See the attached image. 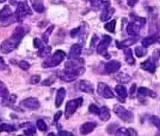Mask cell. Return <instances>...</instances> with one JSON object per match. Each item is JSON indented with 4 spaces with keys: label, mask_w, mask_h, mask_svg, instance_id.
I'll use <instances>...</instances> for the list:
<instances>
[{
    "label": "cell",
    "mask_w": 160,
    "mask_h": 136,
    "mask_svg": "<svg viewBox=\"0 0 160 136\" xmlns=\"http://www.w3.org/2000/svg\"><path fill=\"white\" fill-rule=\"evenodd\" d=\"M151 121L152 123L158 128L159 129H160V118H158L156 115H153L151 118Z\"/></svg>",
    "instance_id": "cell-37"
},
{
    "label": "cell",
    "mask_w": 160,
    "mask_h": 136,
    "mask_svg": "<svg viewBox=\"0 0 160 136\" xmlns=\"http://www.w3.org/2000/svg\"><path fill=\"white\" fill-rule=\"evenodd\" d=\"M82 103V98L74 99L68 102L66 106V110H65V117H66V118L69 119V118H71L74 113L76 112L77 109L79 106H81Z\"/></svg>",
    "instance_id": "cell-6"
},
{
    "label": "cell",
    "mask_w": 160,
    "mask_h": 136,
    "mask_svg": "<svg viewBox=\"0 0 160 136\" xmlns=\"http://www.w3.org/2000/svg\"><path fill=\"white\" fill-rule=\"evenodd\" d=\"M58 136H73V135L67 131H59L58 132Z\"/></svg>",
    "instance_id": "cell-44"
},
{
    "label": "cell",
    "mask_w": 160,
    "mask_h": 136,
    "mask_svg": "<svg viewBox=\"0 0 160 136\" xmlns=\"http://www.w3.org/2000/svg\"><path fill=\"white\" fill-rule=\"evenodd\" d=\"M138 95L143 97L149 96L152 98H155L156 96V93L153 92L152 90L143 87H141L138 89Z\"/></svg>",
    "instance_id": "cell-22"
},
{
    "label": "cell",
    "mask_w": 160,
    "mask_h": 136,
    "mask_svg": "<svg viewBox=\"0 0 160 136\" xmlns=\"http://www.w3.org/2000/svg\"><path fill=\"white\" fill-rule=\"evenodd\" d=\"M142 69L146 71L149 72L151 73H153L156 71V64H155V62L152 59V58H148L146 61L143 62V63L140 65Z\"/></svg>",
    "instance_id": "cell-13"
},
{
    "label": "cell",
    "mask_w": 160,
    "mask_h": 136,
    "mask_svg": "<svg viewBox=\"0 0 160 136\" xmlns=\"http://www.w3.org/2000/svg\"><path fill=\"white\" fill-rule=\"evenodd\" d=\"M137 42V39L135 38H132V39H125L122 42H116L117 48L121 49V48H128L131 46V45L135 44Z\"/></svg>",
    "instance_id": "cell-20"
},
{
    "label": "cell",
    "mask_w": 160,
    "mask_h": 136,
    "mask_svg": "<svg viewBox=\"0 0 160 136\" xmlns=\"http://www.w3.org/2000/svg\"><path fill=\"white\" fill-rule=\"evenodd\" d=\"M89 112L93 114L99 115L100 112V109L95 104H91L89 106Z\"/></svg>",
    "instance_id": "cell-35"
},
{
    "label": "cell",
    "mask_w": 160,
    "mask_h": 136,
    "mask_svg": "<svg viewBox=\"0 0 160 136\" xmlns=\"http://www.w3.org/2000/svg\"><path fill=\"white\" fill-rule=\"evenodd\" d=\"M47 136H56V135H55L53 133H49Z\"/></svg>",
    "instance_id": "cell-49"
},
{
    "label": "cell",
    "mask_w": 160,
    "mask_h": 136,
    "mask_svg": "<svg viewBox=\"0 0 160 136\" xmlns=\"http://www.w3.org/2000/svg\"><path fill=\"white\" fill-rule=\"evenodd\" d=\"M18 136H23V135H18Z\"/></svg>",
    "instance_id": "cell-50"
},
{
    "label": "cell",
    "mask_w": 160,
    "mask_h": 136,
    "mask_svg": "<svg viewBox=\"0 0 160 136\" xmlns=\"http://www.w3.org/2000/svg\"><path fill=\"white\" fill-rule=\"evenodd\" d=\"M25 36V30L23 28L18 26L15 29L11 37L3 41L1 45L0 49L3 53H9L16 49L20 42H22L23 36Z\"/></svg>",
    "instance_id": "cell-1"
},
{
    "label": "cell",
    "mask_w": 160,
    "mask_h": 136,
    "mask_svg": "<svg viewBox=\"0 0 160 136\" xmlns=\"http://www.w3.org/2000/svg\"><path fill=\"white\" fill-rule=\"evenodd\" d=\"M12 11L9 6H4L3 8L0 11V21L6 22V20H9L12 16Z\"/></svg>",
    "instance_id": "cell-17"
},
{
    "label": "cell",
    "mask_w": 160,
    "mask_h": 136,
    "mask_svg": "<svg viewBox=\"0 0 160 136\" xmlns=\"http://www.w3.org/2000/svg\"><path fill=\"white\" fill-rule=\"evenodd\" d=\"M80 31H81V27H78L77 28H75V29H72V32H71V36H72V38H75V37H76L78 35L79 33V32H80Z\"/></svg>",
    "instance_id": "cell-41"
},
{
    "label": "cell",
    "mask_w": 160,
    "mask_h": 136,
    "mask_svg": "<svg viewBox=\"0 0 160 136\" xmlns=\"http://www.w3.org/2000/svg\"><path fill=\"white\" fill-rule=\"evenodd\" d=\"M40 79H41V77L39 75H34L30 79V82L32 84H36L40 82Z\"/></svg>",
    "instance_id": "cell-39"
},
{
    "label": "cell",
    "mask_w": 160,
    "mask_h": 136,
    "mask_svg": "<svg viewBox=\"0 0 160 136\" xmlns=\"http://www.w3.org/2000/svg\"><path fill=\"white\" fill-rule=\"evenodd\" d=\"M98 93L101 96L107 98H113L114 94L108 85L104 83H99L98 86Z\"/></svg>",
    "instance_id": "cell-9"
},
{
    "label": "cell",
    "mask_w": 160,
    "mask_h": 136,
    "mask_svg": "<svg viewBox=\"0 0 160 136\" xmlns=\"http://www.w3.org/2000/svg\"><path fill=\"white\" fill-rule=\"evenodd\" d=\"M116 26V21L115 19L112 20L110 22L106 23L104 26V28L110 33H113Z\"/></svg>",
    "instance_id": "cell-30"
},
{
    "label": "cell",
    "mask_w": 160,
    "mask_h": 136,
    "mask_svg": "<svg viewBox=\"0 0 160 136\" xmlns=\"http://www.w3.org/2000/svg\"><path fill=\"white\" fill-rule=\"evenodd\" d=\"M19 66L20 68L24 70V71H26V70L29 69V68H30V64L28 62L21 61L19 63Z\"/></svg>",
    "instance_id": "cell-38"
},
{
    "label": "cell",
    "mask_w": 160,
    "mask_h": 136,
    "mask_svg": "<svg viewBox=\"0 0 160 136\" xmlns=\"http://www.w3.org/2000/svg\"><path fill=\"white\" fill-rule=\"evenodd\" d=\"M115 9L113 8L110 7L109 2H106L104 4V7L103 8L101 16H100V20L102 22H106L111 18L113 13H115Z\"/></svg>",
    "instance_id": "cell-10"
},
{
    "label": "cell",
    "mask_w": 160,
    "mask_h": 136,
    "mask_svg": "<svg viewBox=\"0 0 160 136\" xmlns=\"http://www.w3.org/2000/svg\"><path fill=\"white\" fill-rule=\"evenodd\" d=\"M82 53V47L80 46L79 44H73L71 49H70V52L69 53L68 59H76L79 55Z\"/></svg>",
    "instance_id": "cell-18"
},
{
    "label": "cell",
    "mask_w": 160,
    "mask_h": 136,
    "mask_svg": "<svg viewBox=\"0 0 160 136\" xmlns=\"http://www.w3.org/2000/svg\"><path fill=\"white\" fill-rule=\"evenodd\" d=\"M121 68V63L116 60H112L105 64L104 69L108 73L117 72Z\"/></svg>",
    "instance_id": "cell-11"
},
{
    "label": "cell",
    "mask_w": 160,
    "mask_h": 136,
    "mask_svg": "<svg viewBox=\"0 0 160 136\" xmlns=\"http://www.w3.org/2000/svg\"><path fill=\"white\" fill-rule=\"evenodd\" d=\"M123 53L125 55V60L128 64L133 65L135 63V59L133 58V53L131 49H125Z\"/></svg>",
    "instance_id": "cell-24"
},
{
    "label": "cell",
    "mask_w": 160,
    "mask_h": 136,
    "mask_svg": "<svg viewBox=\"0 0 160 136\" xmlns=\"http://www.w3.org/2000/svg\"><path fill=\"white\" fill-rule=\"evenodd\" d=\"M15 130H16V128H15V126L13 125L6 124V123L0 125V132H12Z\"/></svg>",
    "instance_id": "cell-28"
},
{
    "label": "cell",
    "mask_w": 160,
    "mask_h": 136,
    "mask_svg": "<svg viewBox=\"0 0 160 136\" xmlns=\"http://www.w3.org/2000/svg\"><path fill=\"white\" fill-rule=\"evenodd\" d=\"M98 115L99 119L103 122H107L111 118L109 109L106 106H103L100 109V112Z\"/></svg>",
    "instance_id": "cell-21"
},
{
    "label": "cell",
    "mask_w": 160,
    "mask_h": 136,
    "mask_svg": "<svg viewBox=\"0 0 160 136\" xmlns=\"http://www.w3.org/2000/svg\"><path fill=\"white\" fill-rule=\"evenodd\" d=\"M7 65L5 63L2 57H0V69L4 70L7 68Z\"/></svg>",
    "instance_id": "cell-45"
},
{
    "label": "cell",
    "mask_w": 160,
    "mask_h": 136,
    "mask_svg": "<svg viewBox=\"0 0 160 136\" xmlns=\"http://www.w3.org/2000/svg\"><path fill=\"white\" fill-rule=\"evenodd\" d=\"M115 89H116V92L118 93V96L122 99L123 102H124V100L128 97V92L126 88L123 87V85H118L115 88Z\"/></svg>",
    "instance_id": "cell-23"
},
{
    "label": "cell",
    "mask_w": 160,
    "mask_h": 136,
    "mask_svg": "<svg viewBox=\"0 0 160 136\" xmlns=\"http://www.w3.org/2000/svg\"><path fill=\"white\" fill-rule=\"evenodd\" d=\"M160 56V51L159 49H156L154 50V52L153 53V56H152V59L154 62L157 61V60L159 59Z\"/></svg>",
    "instance_id": "cell-42"
},
{
    "label": "cell",
    "mask_w": 160,
    "mask_h": 136,
    "mask_svg": "<svg viewBox=\"0 0 160 136\" xmlns=\"http://www.w3.org/2000/svg\"><path fill=\"white\" fill-rule=\"evenodd\" d=\"M146 19L143 18H135L133 21L129 22L126 28L127 33L130 36H136L139 33L140 29L146 24Z\"/></svg>",
    "instance_id": "cell-4"
},
{
    "label": "cell",
    "mask_w": 160,
    "mask_h": 136,
    "mask_svg": "<svg viewBox=\"0 0 160 136\" xmlns=\"http://www.w3.org/2000/svg\"><path fill=\"white\" fill-rule=\"evenodd\" d=\"M98 39H99V38H98L97 35H94V36L92 37V40H91V43H90V46L95 47V45H96V43H97Z\"/></svg>",
    "instance_id": "cell-43"
},
{
    "label": "cell",
    "mask_w": 160,
    "mask_h": 136,
    "mask_svg": "<svg viewBox=\"0 0 160 136\" xmlns=\"http://www.w3.org/2000/svg\"><path fill=\"white\" fill-rule=\"evenodd\" d=\"M62 115V112H61V111H59V112H57L56 114H55V115H54V121H55V122H58V120L60 118H61Z\"/></svg>",
    "instance_id": "cell-46"
},
{
    "label": "cell",
    "mask_w": 160,
    "mask_h": 136,
    "mask_svg": "<svg viewBox=\"0 0 160 136\" xmlns=\"http://www.w3.org/2000/svg\"><path fill=\"white\" fill-rule=\"evenodd\" d=\"M37 127L40 131H42V132H45L48 129L47 125L45 123L43 119H39L37 122Z\"/></svg>",
    "instance_id": "cell-34"
},
{
    "label": "cell",
    "mask_w": 160,
    "mask_h": 136,
    "mask_svg": "<svg viewBox=\"0 0 160 136\" xmlns=\"http://www.w3.org/2000/svg\"><path fill=\"white\" fill-rule=\"evenodd\" d=\"M51 51H52L51 47H49V46L43 47L42 49H39V52H38V54L39 57L44 58V57H46V56L49 55L50 53H51Z\"/></svg>",
    "instance_id": "cell-27"
},
{
    "label": "cell",
    "mask_w": 160,
    "mask_h": 136,
    "mask_svg": "<svg viewBox=\"0 0 160 136\" xmlns=\"http://www.w3.org/2000/svg\"><path fill=\"white\" fill-rule=\"evenodd\" d=\"M33 45L35 48H38L39 49H42L44 46L43 45V42L39 38H34L33 39Z\"/></svg>",
    "instance_id": "cell-36"
},
{
    "label": "cell",
    "mask_w": 160,
    "mask_h": 136,
    "mask_svg": "<svg viewBox=\"0 0 160 136\" xmlns=\"http://www.w3.org/2000/svg\"><path fill=\"white\" fill-rule=\"evenodd\" d=\"M111 42L112 38L109 36H107V35H105L103 37L102 40L99 43L97 47V52L107 59L111 58L108 52V48Z\"/></svg>",
    "instance_id": "cell-7"
},
{
    "label": "cell",
    "mask_w": 160,
    "mask_h": 136,
    "mask_svg": "<svg viewBox=\"0 0 160 136\" xmlns=\"http://www.w3.org/2000/svg\"><path fill=\"white\" fill-rule=\"evenodd\" d=\"M114 112L118 116L123 120V122L127 123L133 122V114L132 112L126 109L125 108L120 105H116L113 108Z\"/></svg>",
    "instance_id": "cell-5"
},
{
    "label": "cell",
    "mask_w": 160,
    "mask_h": 136,
    "mask_svg": "<svg viewBox=\"0 0 160 136\" xmlns=\"http://www.w3.org/2000/svg\"><path fill=\"white\" fill-rule=\"evenodd\" d=\"M97 123L94 122H86L83 123L79 129V132L82 135L89 134L96 127Z\"/></svg>",
    "instance_id": "cell-15"
},
{
    "label": "cell",
    "mask_w": 160,
    "mask_h": 136,
    "mask_svg": "<svg viewBox=\"0 0 160 136\" xmlns=\"http://www.w3.org/2000/svg\"><path fill=\"white\" fill-rule=\"evenodd\" d=\"M21 104L25 108L31 109H37L40 106V103L38 99L34 98H29L24 99L21 102Z\"/></svg>",
    "instance_id": "cell-12"
},
{
    "label": "cell",
    "mask_w": 160,
    "mask_h": 136,
    "mask_svg": "<svg viewBox=\"0 0 160 136\" xmlns=\"http://www.w3.org/2000/svg\"><path fill=\"white\" fill-rule=\"evenodd\" d=\"M135 53H136V56L138 58H142L147 53V50L143 47L138 46L135 48Z\"/></svg>",
    "instance_id": "cell-31"
},
{
    "label": "cell",
    "mask_w": 160,
    "mask_h": 136,
    "mask_svg": "<svg viewBox=\"0 0 160 136\" xmlns=\"http://www.w3.org/2000/svg\"><path fill=\"white\" fill-rule=\"evenodd\" d=\"M135 89H136V85H133L131 88V91H130V93H133L135 92Z\"/></svg>",
    "instance_id": "cell-48"
},
{
    "label": "cell",
    "mask_w": 160,
    "mask_h": 136,
    "mask_svg": "<svg viewBox=\"0 0 160 136\" xmlns=\"http://www.w3.org/2000/svg\"><path fill=\"white\" fill-rule=\"evenodd\" d=\"M137 2H138V1H128V5H129V6H133Z\"/></svg>",
    "instance_id": "cell-47"
},
{
    "label": "cell",
    "mask_w": 160,
    "mask_h": 136,
    "mask_svg": "<svg viewBox=\"0 0 160 136\" xmlns=\"http://www.w3.org/2000/svg\"><path fill=\"white\" fill-rule=\"evenodd\" d=\"M85 68L80 67L76 69H65L58 71L57 74L58 76L61 79L62 81L66 82H71L75 81L79 75H82L85 72Z\"/></svg>",
    "instance_id": "cell-2"
},
{
    "label": "cell",
    "mask_w": 160,
    "mask_h": 136,
    "mask_svg": "<svg viewBox=\"0 0 160 136\" xmlns=\"http://www.w3.org/2000/svg\"><path fill=\"white\" fill-rule=\"evenodd\" d=\"M65 56H66V53L63 51H62V50H57L52 56L45 60L42 63V67L44 68H48L58 66L64 59Z\"/></svg>",
    "instance_id": "cell-3"
},
{
    "label": "cell",
    "mask_w": 160,
    "mask_h": 136,
    "mask_svg": "<svg viewBox=\"0 0 160 136\" xmlns=\"http://www.w3.org/2000/svg\"><path fill=\"white\" fill-rule=\"evenodd\" d=\"M156 42H160V37H159L158 35H152V36L144 38L142 40V44L144 48H146Z\"/></svg>",
    "instance_id": "cell-16"
},
{
    "label": "cell",
    "mask_w": 160,
    "mask_h": 136,
    "mask_svg": "<svg viewBox=\"0 0 160 136\" xmlns=\"http://www.w3.org/2000/svg\"><path fill=\"white\" fill-rule=\"evenodd\" d=\"M56 77L52 75V76H50L49 78L45 79L44 81L42 82V85H45V86H49V85H51L53 83H54V82H56Z\"/></svg>",
    "instance_id": "cell-33"
},
{
    "label": "cell",
    "mask_w": 160,
    "mask_h": 136,
    "mask_svg": "<svg viewBox=\"0 0 160 136\" xmlns=\"http://www.w3.org/2000/svg\"><path fill=\"white\" fill-rule=\"evenodd\" d=\"M79 88L82 92L88 93H93L94 88L93 85L86 80H82L79 83Z\"/></svg>",
    "instance_id": "cell-14"
},
{
    "label": "cell",
    "mask_w": 160,
    "mask_h": 136,
    "mask_svg": "<svg viewBox=\"0 0 160 136\" xmlns=\"http://www.w3.org/2000/svg\"><path fill=\"white\" fill-rule=\"evenodd\" d=\"M116 79L120 83H127L131 81L132 78L129 75L123 72H120L116 75Z\"/></svg>",
    "instance_id": "cell-26"
},
{
    "label": "cell",
    "mask_w": 160,
    "mask_h": 136,
    "mask_svg": "<svg viewBox=\"0 0 160 136\" xmlns=\"http://www.w3.org/2000/svg\"><path fill=\"white\" fill-rule=\"evenodd\" d=\"M36 129L34 128H29L27 130H26L24 132V133L26 134V135L27 136H33L34 134L36 133Z\"/></svg>",
    "instance_id": "cell-40"
},
{
    "label": "cell",
    "mask_w": 160,
    "mask_h": 136,
    "mask_svg": "<svg viewBox=\"0 0 160 136\" xmlns=\"http://www.w3.org/2000/svg\"><path fill=\"white\" fill-rule=\"evenodd\" d=\"M116 136H132L129 131L124 128H121L117 130Z\"/></svg>",
    "instance_id": "cell-32"
},
{
    "label": "cell",
    "mask_w": 160,
    "mask_h": 136,
    "mask_svg": "<svg viewBox=\"0 0 160 136\" xmlns=\"http://www.w3.org/2000/svg\"><path fill=\"white\" fill-rule=\"evenodd\" d=\"M54 28V26H50L46 32H45L42 35V42H43L45 43H48L49 42V37L50 34L52 33L53 29Z\"/></svg>",
    "instance_id": "cell-29"
},
{
    "label": "cell",
    "mask_w": 160,
    "mask_h": 136,
    "mask_svg": "<svg viewBox=\"0 0 160 136\" xmlns=\"http://www.w3.org/2000/svg\"><path fill=\"white\" fill-rule=\"evenodd\" d=\"M66 91L63 88H61L58 89L56 98V102H55V104H56V106L57 108H59L62 105L64 98L66 97Z\"/></svg>",
    "instance_id": "cell-19"
},
{
    "label": "cell",
    "mask_w": 160,
    "mask_h": 136,
    "mask_svg": "<svg viewBox=\"0 0 160 136\" xmlns=\"http://www.w3.org/2000/svg\"><path fill=\"white\" fill-rule=\"evenodd\" d=\"M32 6L35 11L39 13H43L45 10V7L42 1H32Z\"/></svg>",
    "instance_id": "cell-25"
},
{
    "label": "cell",
    "mask_w": 160,
    "mask_h": 136,
    "mask_svg": "<svg viewBox=\"0 0 160 136\" xmlns=\"http://www.w3.org/2000/svg\"><path fill=\"white\" fill-rule=\"evenodd\" d=\"M33 13L31 8H29L26 2H22L18 3L17 8L15 12L16 18L18 20H21L28 15H32Z\"/></svg>",
    "instance_id": "cell-8"
}]
</instances>
